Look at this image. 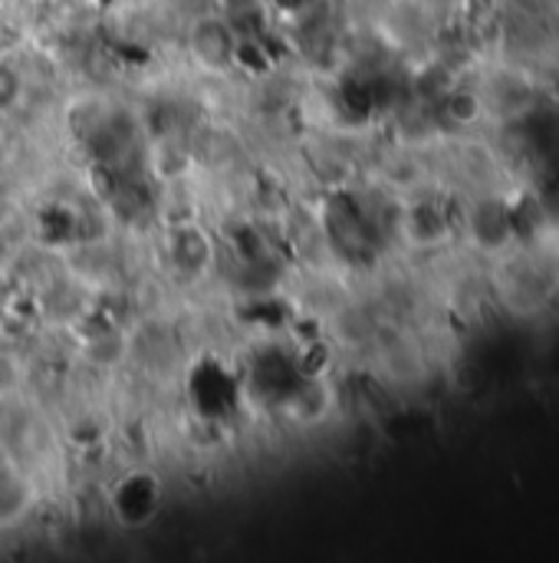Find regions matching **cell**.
Listing matches in <instances>:
<instances>
[{"mask_svg": "<svg viewBox=\"0 0 559 563\" xmlns=\"http://www.w3.org/2000/svg\"><path fill=\"white\" fill-rule=\"evenodd\" d=\"M428 3H438V0H428Z\"/></svg>", "mask_w": 559, "mask_h": 563, "instance_id": "5b68a950", "label": "cell"}, {"mask_svg": "<svg viewBox=\"0 0 559 563\" xmlns=\"http://www.w3.org/2000/svg\"><path fill=\"white\" fill-rule=\"evenodd\" d=\"M109 501L125 528H145L161 508V485L148 472H132L112 488Z\"/></svg>", "mask_w": 559, "mask_h": 563, "instance_id": "7a4b0ae2", "label": "cell"}, {"mask_svg": "<svg viewBox=\"0 0 559 563\" xmlns=\"http://www.w3.org/2000/svg\"><path fill=\"white\" fill-rule=\"evenodd\" d=\"M237 40L241 30L221 7L194 13L185 26V49L191 63L204 73H217V76L231 73L237 56Z\"/></svg>", "mask_w": 559, "mask_h": 563, "instance_id": "6da1fadb", "label": "cell"}, {"mask_svg": "<svg viewBox=\"0 0 559 563\" xmlns=\"http://www.w3.org/2000/svg\"><path fill=\"white\" fill-rule=\"evenodd\" d=\"M168 257L185 274H204L214 264L217 251H214V241L204 228L181 221V224L168 228Z\"/></svg>", "mask_w": 559, "mask_h": 563, "instance_id": "3957f363", "label": "cell"}, {"mask_svg": "<svg viewBox=\"0 0 559 563\" xmlns=\"http://www.w3.org/2000/svg\"><path fill=\"white\" fill-rule=\"evenodd\" d=\"M23 96V73L0 53V109H10Z\"/></svg>", "mask_w": 559, "mask_h": 563, "instance_id": "277c9868", "label": "cell"}]
</instances>
